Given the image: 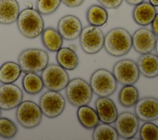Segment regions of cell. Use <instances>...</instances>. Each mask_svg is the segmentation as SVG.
Instances as JSON below:
<instances>
[{"mask_svg":"<svg viewBox=\"0 0 158 140\" xmlns=\"http://www.w3.org/2000/svg\"><path fill=\"white\" fill-rule=\"evenodd\" d=\"M154 49L156 51V55L158 56V37H157V38H156V45H155Z\"/></svg>","mask_w":158,"mask_h":140,"instance_id":"cell-36","label":"cell"},{"mask_svg":"<svg viewBox=\"0 0 158 140\" xmlns=\"http://www.w3.org/2000/svg\"><path fill=\"white\" fill-rule=\"evenodd\" d=\"M1 109H0V117H1Z\"/></svg>","mask_w":158,"mask_h":140,"instance_id":"cell-37","label":"cell"},{"mask_svg":"<svg viewBox=\"0 0 158 140\" xmlns=\"http://www.w3.org/2000/svg\"><path fill=\"white\" fill-rule=\"evenodd\" d=\"M65 89L68 101L75 107L88 105L92 99L93 92L90 84L81 78L70 80Z\"/></svg>","mask_w":158,"mask_h":140,"instance_id":"cell-4","label":"cell"},{"mask_svg":"<svg viewBox=\"0 0 158 140\" xmlns=\"http://www.w3.org/2000/svg\"><path fill=\"white\" fill-rule=\"evenodd\" d=\"M58 64L66 70H73L78 65L79 60L75 52L70 47H61L56 53Z\"/></svg>","mask_w":158,"mask_h":140,"instance_id":"cell-21","label":"cell"},{"mask_svg":"<svg viewBox=\"0 0 158 140\" xmlns=\"http://www.w3.org/2000/svg\"><path fill=\"white\" fill-rule=\"evenodd\" d=\"M114 126L119 137L130 139L135 136L139 130V119L135 113L123 112L118 115Z\"/></svg>","mask_w":158,"mask_h":140,"instance_id":"cell-11","label":"cell"},{"mask_svg":"<svg viewBox=\"0 0 158 140\" xmlns=\"http://www.w3.org/2000/svg\"><path fill=\"white\" fill-rule=\"evenodd\" d=\"M16 22L20 33L28 39L37 38L44 30V22L41 14L31 7L21 10Z\"/></svg>","mask_w":158,"mask_h":140,"instance_id":"cell-2","label":"cell"},{"mask_svg":"<svg viewBox=\"0 0 158 140\" xmlns=\"http://www.w3.org/2000/svg\"><path fill=\"white\" fill-rule=\"evenodd\" d=\"M23 94L21 89L12 83L0 86V109L9 110L18 107L22 102Z\"/></svg>","mask_w":158,"mask_h":140,"instance_id":"cell-13","label":"cell"},{"mask_svg":"<svg viewBox=\"0 0 158 140\" xmlns=\"http://www.w3.org/2000/svg\"><path fill=\"white\" fill-rule=\"evenodd\" d=\"M112 73L117 81L123 86L135 84L140 76L137 63L129 59L117 61L112 68Z\"/></svg>","mask_w":158,"mask_h":140,"instance_id":"cell-9","label":"cell"},{"mask_svg":"<svg viewBox=\"0 0 158 140\" xmlns=\"http://www.w3.org/2000/svg\"><path fill=\"white\" fill-rule=\"evenodd\" d=\"M135 114L143 121L158 120V99L145 97L139 99L135 105Z\"/></svg>","mask_w":158,"mask_h":140,"instance_id":"cell-15","label":"cell"},{"mask_svg":"<svg viewBox=\"0 0 158 140\" xmlns=\"http://www.w3.org/2000/svg\"><path fill=\"white\" fill-rule=\"evenodd\" d=\"M104 47L113 57H122L132 47V37L129 31L121 27L110 30L104 36Z\"/></svg>","mask_w":158,"mask_h":140,"instance_id":"cell-1","label":"cell"},{"mask_svg":"<svg viewBox=\"0 0 158 140\" xmlns=\"http://www.w3.org/2000/svg\"><path fill=\"white\" fill-rule=\"evenodd\" d=\"M89 84L93 92L99 97H109L117 89V81L112 72L101 68L92 73Z\"/></svg>","mask_w":158,"mask_h":140,"instance_id":"cell-5","label":"cell"},{"mask_svg":"<svg viewBox=\"0 0 158 140\" xmlns=\"http://www.w3.org/2000/svg\"><path fill=\"white\" fill-rule=\"evenodd\" d=\"M149 2L155 7L158 6V0H149Z\"/></svg>","mask_w":158,"mask_h":140,"instance_id":"cell-35","label":"cell"},{"mask_svg":"<svg viewBox=\"0 0 158 140\" xmlns=\"http://www.w3.org/2000/svg\"><path fill=\"white\" fill-rule=\"evenodd\" d=\"M41 77L44 86L48 90L59 92L65 89L70 81L67 70L55 64L48 65L42 71Z\"/></svg>","mask_w":158,"mask_h":140,"instance_id":"cell-6","label":"cell"},{"mask_svg":"<svg viewBox=\"0 0 158 140\" xmlns=\"http://www.w3.org/2000/svg\"><path fill=\"white\" fill-rule=\"evenodd\" d=\"M42 115L40 106L31 101L22 102L15 112L18 123L27 129H32L38 126L41 121Z\"/></svg>","mask_w":158,"mask_h":140,"instance_id":"cell-7","label":"cell"},{"mask_svg":"<svg viewBox=\"0 0 158 140\" xmlns=\"http://www.w3.org/2000/svg\"><path fill=\"white\" fill-rule=\"evenodd\" d=\"M63 39L57 30L52 27L44 29L41 33L42 43L45 48L51 52H57L61 48Z\"/></svg>","mask_w":158,"mask_h":140,"instance_id":"cell-22","label":"cell"},{"mask_svg":"<svg viewBox=\"0 0 158 140\" xmlns=\"http://www.w3.org/2000/svg\"><path fill=\"white\" fill-rule=\"evenodd\" d=\"M19 13L20 6L17 0H0V24L14 23Z\"/></svg>","mask_w":158,"mask_h":140,"instance_id":"cell-19","label":"cell"},{"mask_svg":"<svg viewBox=\"0 0 158 140\" xmlns=\"http://www.w3.org/2000/svg\"><path fill=\"white\" fill-rule=\"evenodd\" d=\"M140 74L148 78L158 76V56L151 52L141 54L136 62Z\"/></svg>","mask_w":158,"mask_h":140,"instance_id":"cell-18","label":"cell"},{"mask_svg":"<svg viewBox=\"0 0 158 140\" xmlns=\"http://www.w3.org/2000/svg\"><path fill=\"white\" fill-rule=\"evenodd\" d=\"M49 55L41 49L28 48L23 50L18 57V64L25 73L42 72L48 65Z\"/></svg>","mask_w":158,"mask_h":140,"instance_id":"cell-3","label":"cell"},{"mask_svg":"<svg viewBox=\"0 0 158 140\" xmlns=\"http://www.w3.org/2000/svg\"><path fill=\"white\" fill-rule=\"evenodd\" d=\"M104 35L97 27L88 25L83 28L79 36L81 49L87 54H95L104 47Z\"/></svg>","mask_w":158,"mask_h":140,"instance_id":"cell-8","label":"cell"},{"mask_svg":"<svg viewBox=\"0 0 158 140\" xmlns=\"http://www.w3.org/2000/svg\"><path fill=\"white\" fill-rule=\"evenodd\" d=\"M60 0H37L36 10L41 15H50L54 13L60 6Z\"/></svg>","mask_w":158,"mask_h":140,"instance_id":"cell-29","label":"cell"},{"mask_svg":"<svg viewBox=\"0 0 158 140\" xmlns=\"http://www.w3.org/2000/svg\"><path fill=\"white\" fill-rule=\"evenodd\" d=\"M92 138L94 140H117L118 133L115 128L109 123L98 124L93 128Z\"/></svg>","mask_w":158,"mask_h":140,"instance_id":"cell-27","label":"cell"},{"mask_svg":"<svg viewBox=\"0 0 158 140\" xmlns=\"http://www.w3.org/2000/svg\"><path fill=\"white\" fill-rule=\"evenodd\" d=\"M129 5L131 6H135L140 3H141L142 2L144 1V0H125Z\"/></svg>","mask_w":158,"mask_h":140,"instance_id":"cell-34","label":"cell"},{"mask_svg":"<svg viewBox=\"0 0 158 140\" xmlns=\"http://www.w3.org/2000/svg\"><path fill=\"white\" fill-rule=\"evenodd\" d=\"M22 84L25 91L33 95L38 94L44 88L41 77L36 73H26L22 78Z\"/></svg>","mask_w":158,"mask_h":140,"instance_id":"cell-25","label":"cell"},{"mask_svg":"<svg viewBox=\"0 0 158 140\" xmlns=\"http://www.w3.org/2000/svg\"><path fill=\"white\" fill-rule=\"evenodd\" d=\"M82 29L81 22L73 15H64L57 23V31L67 41H73L79 38Z\"/></svg>","mask_w":158,"mask_h":140,"instance_id":"cell-14","label":"cell"},{"mask_svg":"<svg viewBox=\"0 0 158 140\" xmlns=\"http://www.w3.org/2000/svg\"><path fill=\"white\" fill-rule=\"evenodd\" d=\"M21 72L19 64L11 61L4 62L0 67V82L2 84L13 83L19 79Z\"/></svg>","mask_w":158,"mask_h":140,"instance_id":"cell-24","label":"cell"},{"mask_svg":"<svg viewBox=\"0 0 158 140\" xmlns=\"http://www.w3.org/2000/svg\"><path fill=\"white\" fill-rule=\"evenodd\" d=\"M16 125L10 119L0 118V136L4 139H11L17 133Z\"/></svg>","mask_w":158,"mask_h":140,"instance_id":"cell-28","label":"cell"},{"mask_svg":"<svg viewBox=\"0 0 158 140\" xmlns=\"http://www.w3.org/2000/svg\"><path fill=\"white\" fill-rule=\"evenodd\" d=\"M39 106L44 116L54 118L59 116L64 110L65 101L59 91L49 90L40 97Z\"/></svg>","mask_w":158,"mask_h":140,"instance_id":"cell-10","label":"cell"},{"mask_svg":"<svg viewBox=\"0 0 158 140\" xmlns=\"http://www.w3.org/2000/svg\"><path fill=\"white\" fill-rule=\"evenodd\" d=\"M139 100V91L133 84L124 85L120 90L118 101L124 107H131Z\"/></svg>","mask_w":158,"mask_h":140,"instance_id":"cell-26","label":"cell"},{"mask_svg":"<svg viewBox=\"0 0 158 140\" xmlns=\"http://www.w3.org/2000/svg\"><path fill=\"white\" fill-rule=\"evenodd\" d=\"M85 0H60L64 5L69 7H77L80 6Z\"/></svg>","mask_w":158,"mask_h":140,"instance_id":"cell-32","label":"cell"},{"mask_svg":"<svg viewBox=\"0 0 158 140\" xmlns=\"http://www.w3.org/2000/svg\"><path fill=\"white\" fill-rule=\"evenodd\" d=\"M156 14L157 10L155 6L149 2L143 1L135 6L132 16L136 24L145 27L151 23Z\"/></svg>","mask_w":158,"mask_h":140,"instance_id":"cell-17","label":"cell"},{"mask_svg":"<svg viewBox=\"0 0 158 140\" xmlns=\"http://www.w3.org/2000/svg\"><path fill=\"white\" fill-rule=\"evenodd\" d=\"M142 140H158V126L151 121H146L139 130Z\"/></svg>","mask_w":158,"mask_h":140,"instance_id":"cell-30","label":"cell"},{"mask_svg":"<svg viewBox=\"0 0 158 140\" xmlns=\"http://www.w3.org/2000/svg\"><path fill=\"white\" fill-rule=\"evenodd\" d=\"M95 108L99 121L106 123H113L118 116V111L114 102L108 97H99L95 101Z\"/></svg>","mask_w":158,"mask_h":140,"instance_id":"cell-16","label":"cell"},{"mask_svg":"<svg viewBox=\"0 0 158 140\" xmlns=\"http://www.w3.org/2000/svg\"><path fill=\"white\" fill-rule=\"evenodd\" d=\"M131 37L132 47L138 53L144 54L154 50L156 37L152 30L142 27L136 30Z\"/></svg>","mask_w":158,"mask_h":140,"instance_id":"cell-12","label":"cell"},{"mask_svg":"<svg viewBox=\"0 0 158 140\" xmlns=\"http://www.w3.org/2000/svg\"><path fill=\"white\" fill-rule=\"evenodd\" d=\"M77 116L80 125L88 130L94 128L99 122L96 110L87 105L78 107Z\"/></svg>","mask_w":158,"mask_h":140,"instance_id":"cell-20","label":"cell"},{"mask_svg":"<svg viewBox=\"0 0 158 140\" xmlns=\"http://www.w3.org/2000/svg\"><path fill=\"white\" fill-rule=\"evenodd\" d=\"M98 2L106 9H115L119 7L123 0H97Z\"/></svg>","mask_w":158,"mask_h":140,"instance_id":"cell-31","label":"cell"},{"mask_svg":"<svg viewBox=\"0 0 158 140\" xmlns=\"http://www.w3.org/2000/svg\"><path fill=\"white\" fill-rule=\"evenodd\" d=\"M86 20L90 25L100 27L105 25L108 20V13L102 6L93 4L87 9Z\"/></svg>","mask_w":158,"mask_h":140,"instance_id":"cell-23","label":"cell"},{"mask_svg":"<svg viewBox=\"0 0 158 140\" xmlns=\"http://www.w3.org/2000/svg\"><path fill=\"white\" fill-rule=\"evenodd\" d=\"M151 24L152 28L151 30L156 35V36H158V13L156 14Z\"/></svg>","mask_w":158,"mask_h":140,"instance_id":"cell-33","label":"cell"}]
</instances>
